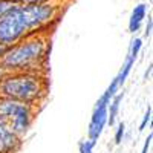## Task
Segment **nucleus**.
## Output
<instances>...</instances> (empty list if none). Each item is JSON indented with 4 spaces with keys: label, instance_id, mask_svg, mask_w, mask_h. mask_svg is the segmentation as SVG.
Here are the masks:
<instances>
[{
    "label": "nucleus",
    "instance_id": "f257e3e1",
    "mask_svg": "<svg viewBox=\"0 0 153 153\" xmlns=\"http://www.w3.org/2000/svg\"><path fill=\"white\" fill-rule=\"evenodd\" d=\"M55 17V8L48 3L17 5L0 19V43L16 45L28 32L42 28Z\"/></svg>",
    "mask_w": 153,
    "mask_h": 153
},
{
    "label": "nucleus",
    "instance_id": "f03ea898",
    "mask_svg": "<svg viewBox=\"0 0 153 153\" xmlns=\"http://www.w3.org/2000/svg\"><path fill=\"white\" fill-rule=\"evenodd\" d=\"M46 94V80L35 72H12L0 80V97L34 104Z\"/></svg>",
    "mask_w": 153,
    "mask_h": 153
},
{
    "label": "nucleus",
    "instance_id": "7ed1b4c3",
    "mask_svg": "<svg viewBox=\"0 0 153 153\" xmlns=\"http://www.w3.org/2000/svg\"><path fill=\"white\" fill-rule=\"evenodd\" d=\"M46 43L42 38H32L19 45H12L0 58V66L8 74L12 72H32L34 66L40 65L45 58Z\"/></svg>",
    "mask_w": 153,
    "mask_h": 153
},
{
    "label": "nucleus",
    "instance_id": "20e7f679",
    "mask_svg": "<svg viewBox=\"0 0 153 153\" xmlns=\"http://www.w3.org/2000/svg\"><path fill=\"white\" fill-rule=\"evenodd\" d=\"M32 120L34 109L31 104L0 97V123H3L19 138H23L28 133Z\"/></svg>",
    "mask_w": 153,
    "mask_h": 153
},
{
    "label": "nucleus",
    "instance_id": "39448f33",
    "mask_svg": "<svg viewBox=\"0 0 153 153\" xmlns=\"http://www.w3.org/2000/svg\"><path fill=\"white\" fill-rule=\"evenodd\" d=\"M110 97L103 92L97 101V104L94 107L91 121H89V129H87V139H92V141H98L100 136L103 135L104 127L107 126V106L110 103Z\"/></svg>",
    "mask_w": 153,
    "mask_h": 153
},
{
    "label": "nucleus",
    "instance_id": "423d86ee",
    "mask_svg": "<svg viewBox=\"0 0 153 153\" xmlns=\"http://www.w3.org/2000/svg\"><path fill=\"white\" fill-rule=\"evenodd\" d=\"M22 144V138H19L12 130L0 123V153H16Z\"/></svg>",
    "mask_w": 153,
    "mask_h": 153
},
{
    "label": "nucleus",
    "instance_id": "0eeeda50",
    "mask_svg": "<svg viewBox=\"0 0 153 153\" xmlns=\"http://www.w3.org/2000/svg\"><path fill=\"white\" fill-rule=\"evenodd\" d=\"M146 14H147V5L139 3L138 6L133 8L132 14H130V20H129V31L130 32L135 34L136 31H139V28L143 25V20L146 19Z\"/></svg>",
    "mask_w": 153,
    "mask_h": 153
},
{
    "label": "nucleus",
    "instance_id": "6e6552de",
    "mask_svg": "<svg viewBox=\"0 0 153 153\" xmlns=\"http://www.w3.org/2000/svg\"><path fill=\"white\" fill-rule=\"evenodd\" d=\"M123 98H124V92H118L110 100V103L107 106V126H115V123H117V117L121 109Z\"/></svg>",
    "mask_w": 153,
    "mask_h": 153
},
{
    "label": "nucleus",
    "instance_id": "1a4fd4ad",
    "mask_svg": "<svg viewBox=\"0 0 153 153\" xmlns=\"http://www.w3.org/2000/svg\"><path fill=\"white\" fill-rule=\"evenodd\" d=\"M17 5L19 2H16V0H0V19L8 14L11 9H14Z\"/></svg>",
    "mask_w": 153,
    "mask_h": 153
},
{
    "label": "nucleus",
    "instance_id": "9d476101",
    "mask_svg": "<svg viewBox=\"0 0 153 153\" xmlns=\"http://www.w3.org/2000/svg\"><path fill=\"white\" fill-rule=\"evenodd\" d=\"M124 135H126V124L121 121L117 124V127H115V135H113V141L115 144H121L123 139H124Z\"/></svg>",
    "mask_w": 153,
    "mask_h": 153
},
{
    "label": "nucleus",
    "instance_id": "9b49d317",
    "mask_svg": "<svg viewBox=\"0 0 153 153\" xmlns=\"http://www.w3.org/2000/svg\"><path fill=\"white\" fill-rule=\"evenodd\" d=\"M97 146V141H92V139H86V141H81L78 144V152L80 153H92L94 149Z\"/></svg>",
    "mask_w": 153,
    "mask_h": 153
},
{
    "label": "nucleus",
    "instance_id": "f8f14e48",
    "mask_svg": "<svg viewBox=\"0 0 153 153\" xmlns=\"http://www.w3.org/2000/svg\"><path fill=\"white\" fill-rule=\"evenodd\" d=\"M150 121H152V106H149L147 107V110H146V113H144V117H143V121H141V124H139V132H144L146 130V127L150 124Z\"/></svg>",
    "mask_w": 153,
    "mask_h": 153
},
{
    "label": "nucleus",
    "instance_id": "ddd939ff",
    "mask_svg": "<svg viewBox=\"0 0 153 153\" xmlns=\"http://www.w3.org/2000/svg\"><path fill=\"white\" fill-rule=\"evenodd\" d=\"M152 139H153V135L149 133V136L146 138V141H144V146H143V149H141V153H149V149H150V146H152Z\"/></svg>",
    "mask_w": 153,
    "mask_h": 153
},
{
    "label": "nucleus",
    "instance_id": "4468645a",
    "mask_svg": "<svg viewBox=\"0 0 153 153\" xmlns=\"http://www.w3.org/2000/svg\"><path fill=\"white\" fill-rule=\"evenodd\" d=\"M16 2H23L26 5H35V3H43L45 0H16Z\"/></svg>",
    "mask_w": 153,
    "mask_h": 153
},
{
    "label": "nucleus",
    "instance_id": "2eb2a0df",
    "mask_svg": "<svg viewBox=\"0 0 153 153\" xmlns=\"http://www.w3.org/2000/svg\"><path fill=\"white\" fill-rule=\"evenodd\" d=\"M150 34H152V19L149 17V20H147V28H146V37H150Z\"/></svg>",
    "mask_w": 153,
    "mask_h": 153
},
{
    "label": "nucleus",
    "instance_id": "dca6fc26",
    "mask_svg": "<svg viewBox=\"0 0 153 153\" xmlns=\"http://www.w3.org/2000/svg\"><path fill=\"white\" fill-rule=\"evenodd\" d=\"M6 51H8V46H5V45H2V43H0V58L3 57V54L6 52Z\"/></svg>",
    "mask_w": 153,
    "mask_h": 153
},
{
    "label": "nucleus",
    "instance_id": "f3484780",
    "mask_svg": "<svg viewBox=\"0 0 153 153\" xmlns=\"http://www.w3.org/2000/svg\"><path fill=\"white\" fill-rule=\"evenodd\" d=\"M150 72H152V65L149 66V69H147V72L144 74V80H147V78H149V76H150Z\"/></svg>",
    "mask_w": 153,
    "mask_h": 153
},
{
    "label": "nucleus",
    "instance_id": "a211bd4d",
    "mask_svg": "<svg viewBox=\"0 0 153 153\" xmlns=\"http://www.w3.org/2000/svg\"><path fill=\"white\" fill-rule=\"evenodd\" d=\"M6 74H8V72H6V71H5V69L2 68V66H0V80H2V78H3V76L6 75Z\"/></svg>",
    "mask_w": 153,
    "mask_h": 153
}]
</instances>
